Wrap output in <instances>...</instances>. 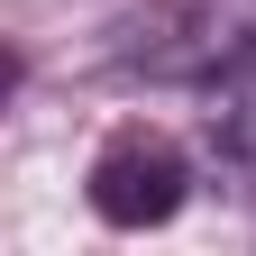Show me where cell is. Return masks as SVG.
Masks as SVG:
<instances>
[{
  "label": "cell",
  "instance_id": "obj_1",
  "mask_svg": "<svg viewBox=\"0 0 256 256\" xmlns=\"http://www.w3.org/2000/svg\"><path fill=\"white\" fill-rule=\"evenodd\" d=\"M183 192H192V174L165 138H110L92 156V210L110 229H165L183 210Z\"/></svg>",
  "mask_w": 256,
  "mask_h": 256
}]
</instances>
